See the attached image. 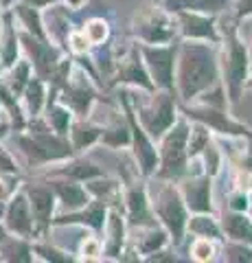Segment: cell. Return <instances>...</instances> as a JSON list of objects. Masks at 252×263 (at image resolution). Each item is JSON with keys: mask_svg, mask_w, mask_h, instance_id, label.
<instances>
[{"mask_svg": "<svg viewBox=\"0 0 252 263\" xmlns=\"http://www.w3.org/2000/svg\"><path fill=\"white\" fill-rule=\"evenodd\" d=\"M123 103H125V110H127V119H129V127H132L134 132V147H136V158L138 162H141V169H143V174L145 176H149L153 169H156V164H158V156H156V149L151 147V143L147 141V132H143L141 127H138V123H136V114L129 110V105H127V97H123Z\"/></svg>", "mask_w": 252, "mask_h": 263, "instance_id": "9c48e42d", "label": "cell"}, {"mask_svg": "<svg viewBox=\"0 0 252 263\" xmlns=\"http://www.w3.org/2000/svg\"><path fill=\"white\" fill-rule=\"evenodd\" d=\"M9 195H13V184H11V180L0 178V202L7 200Z\"/></svg>", "mask_w": 252, "mask_h": 263, "instance_id": "60d3db41", "label": "cell"}, {"mask_svg": "<svg viewBox=\"0 0 252 263\" xmlns=\"http://www.w3.org/2000/svg\"><path fill=\"white\" fill-rule=\"evenodd\" d=\"M0 103H3L5 108L9 110V117L13 119V125L22 127L24 121H22V112H20V108H18V101H15V95L9 90V86L3 84V81H0Z\"/></svg>", "mask_w": 252, "mask_h": 263, "instance_id": "f1b7e54d", "label": "cell"}, {"mask_svg": "<svg viewBox=\"0 0 252 263\" xmlns=\"http://www.w3.org/2000/svg\"><path fill=\"white\" fill-rule=\"evenodd\" d=\"M127 209H129V224H132V226H138V228L156 226V221L151 219V213H149V200H147L145 189H141V186L129 189V193H127Z\"/></svg>", "mask_w": 252, "mask_h": 263, "instance_id": "4fadbf2b", "label": "cell"}, {"mask_svg": "<svg viewBox=\"0 0 252 263\" xmlns=\"http://www.w3.org/2000/svg\"><path fill=\"white\" fill-rule=\"evenodd\" d=\"M24 99H27V108L31 114H37L44 105V86H42V79L40 77H31L27 88H24Z\"/></svg>", "mask_w": 252, "mask_h": 263, "instance_id": "484cf974", "label": "cell"}, {"mask_svg": "<svg viewBox=\"0 0 252 263\" xmlns=\"http://www.w3.org/2000/svg\"><path fill=\"white\" fill-rule=\"evenodd\" d=\"M230 0H167L173 11H222Z\"/></svg>", "mask_w": 252, "mask_h": 263, "instance_id": "ffe728a7", "label": "cell"}, {"mask_svg": "<svg viewBox=\"0 0 252 263\" xmlns=\"http://www.w3.org/2000/svg\"><path fill=\"white\" fill-rule=\"evenodd\" d=\"M250 206V200H248V195H243V193H235L230 197V211H246Z\"/></svg>", "mask_w": 252, "mask_h": 263, "instance_id": "8d00e7d4", "label": "cell"}, {"mask_svg": "<svg viewBox=\"0 0 252 263\" xmlns=\"http://www.w3.org/2000/svg\"><path fill=\"white\" fill-rule=\"evenodd\" d=\"M40 40V37H37ZM31 35H24L22 42L27 44V48L33 53V64L40 72V77H55L60 70V51L46 42H37Z\"/></svg>", "mask_w": 252, "mask_h": 263, "instance_id": "ba28073f", "label": "cell"}, {"mask_svg": "<svg viewBox=\"0 0 252 263\" xmlns=\"http://www.w3.org/2000/svg\"><path fill=\"white\" fill-rule=\"evenodd\" d=\"M108 243H105V252L110 254V257H119L121 252V246H123V221L117 213H112L110 215V221H108Z\"/></svg>", "mask_w": 252, "mask_h": 263, "instance_id": "603a6c76", "label": "cell"}, {"mask_svg": "<svg viewBox=\"0 0 252 263\" xmlns=\"http://www.w3.org/2000/svg\"><path fill=\"white\" fill-rule=\"evenodd\" d=\"M48 123H51V127L57 132L60 136H64L68 125H70V110L66 108V105L51 103L48 105Z\"/></svg>", "mask_w": 252, "mask_h": 263, "instance_id": "83f0119b", "label": "cell"}, {"mask_svg": "<svg viewBox=\"0 0 252 263\" xmlns=\"http://www.w3.org/2000/svg\"><path fill=\"white\" fill-rule=\"evenodd\" d=\"M136 33H141V37L149 44H162L171 40L173 29H171V22L162 13H151L147 20H143L136 27Z\"/></svg>", "mask_w": 252, "mask_h": 263, "instance_id": "5bb4252c", "label": "cell"}, {"mask_svg": "<svg viewBox=\"0 0 252 263\" xmlns=\"http://www.w3.org/2000/svg\"><path fill=\"white\" fill-rule=\"evenodd\" d=\"M0 3H3V5H5V7H9V5H11V3H15V0H0Z\"/></svg>", "mask_w": 252, "mask_h": 263, "instance_id": "bcb514c9", "label": "cell"}, {"mask_svg": "<svg viewBox=\"0 0 252 263\" xmlns=\"http://www.w3.org/2000/svg\"><path fill=\"white\" fill-rule=\"evenodd\" d=\"M182 200L186 202L193 213H210L213 204H210V180L208 176L191 178L182 184Z\"/></svg>", "mask_w": 252, "mask_h": 263, "instance_id": "8fae6325", "label": "cell"}, {"mask_svg": "<svg viewBox=\"0 0 252 263\" xmlns=\"http://www.w3.org/2000/svg\"><path fill=\"white\" fill-rule=\"evenodd\" d=\"M88 224L92 228H103L105 224V206L101 200L96 202H88L86 204V211L84 213H72V215H64V217H57L55 224Z\"/></svg>", "mask_w": 252, "mask_h": 263, "instance_id": "2e32d148", "label": "cell"}, {"mask_svg": "<svg viewBox=\"0 0 252 263\" xmlns=\"http://www.w3.org/2000/svg\"><path fill=\"white\" fill-rule=\"evenodd\" d=\"M189 125L186 123H173L167 129L160 152V178H182L186 174V158H189Z\"/></svg>", "mask_w": 252, "mask_h": 263, "instance_id": "3957f363", "label": "cell"}, {"mask_svg": "<svg viewBox=\"0 0 252 263\" xmlns=\"http://www.w3.org/2000/svg\"><path fill=\"white\" fill-rule=\"evenodd\" d=\"M119 79L121 81H129V84H136V86H143L147 90L153 88V81L149 79L147 70L143 68L141 60H138V51H132V53H129V57H125V60L121 62Z\"/></svg>", "mask_w": 252, "mask_h": 263, "instance_id": "e0dca14e", "label": "cell"}, {"mask_svg": "<svg viewBox=\"0 0 252 263\" xmlns=\"http://www.w3.org/2000/svg\"><path fill=\"white\" fill-rule=\"evenodd\" d=\"M55 0H24V5H31L35 9H44V7H51Z\"/></svg>", "mask_w": 252, "mask_h": 263, "instance_id": "7bdbcfd3", "label": "cell"}, {"mask_svg": "<svg viewBox=\"0 0 252 263\" xmlns=\"http://www.w3.org/2000/svg\"><path fill=\"white\" fill-rule=\"evenodd\" d=\"M66 3H68V5H72V7H79L81 3H84V0H66Z\"/></svg>", "mask_w": 252, "mask_h": 263, "instance_id": "f6af8a7d", "label": "cell"}, {"mask_svg": "<svg viewBox=\"0 0 252 263\" xmlns=\"http://www.w3.org/2000/svg\"><path fill=\"white\" fill-rule=\"evenodd\" d=\"M29 79H31V64L20 60V62L13 64V70H11V75H9L7 86H9V90H11L13 95H20V92H24V88H27Z\"/></svg>", "mask_w": 252, "mask_h": 263, "instance_id": "cb8c5ba5", "label": "cell"}, {"mask_svg": "<svg viewBox=\"0 0 252 263\" xmlns=\"http://www.w3.org/2000/svg\"><path fill=\"white\" fill-rule=\"evenodd\" d=\"M70 42H72V48H75L77 53H86L88 44H90L84 33H70Z\"/></svg>", "mask_w": 252, "mask_h": 263, "instance_id": "d590c367", "label": "cell"}, {"mask_svg": "<svg viewBox=\"0 0 252 263\" xmlns=\"http://www.w3.org/2000/svg\"><path fill=\"white\" fill-rule=\"evenodd\" d=\"M84 35L88 37V42L90 44H101L105 37H108V22H103L99 18H94L86 24L84 29Z\"/></svg>", "mask_w": 252, "mask_h": 263, "instance_id": "1f68e13d", "label": "cell"}, {"mask_svg": "<svg viewBox=\"0 0 252 263\" xmlns=\"http://www.w3.org/2000/svg\"><path fill=\"white\" fill-rule=\"evenodd\" d=\"M138 117H141L143 127L149 136L160 138L176 123V101L171 92L165 90V92L153 95L149 105L138 110Z\"/></svg>", "mask_w": 252, "mask_h": 263, "instance_id": "5b68a950", "label": "cell"}, {"mask_svg": "<svg viewBox=\"0 0 252 263\" xmlns=\"http://www.w3.org/2000/svg\"><path fill=\"white\" fill-rule=\"evenodd\" d=\"M248 46L237 37L232 29L226 35V48H224V81L228 86L230 103H237L241 99V90L248 79Z\"/></svg>", "mask_w": 252, "mask_h": 263, "instance_id": "7a4b0ae2", "label": "cell"}, {"mask_svg": "<svg viewBox=\"0 0 252 263\" xmlns=\"http://www.w3.org/2000/svg\"><path fill=\"white\" fill-rule=\"evenodd\" d=\"M210 143V134H208V127L204 123L195 121L193 129H189V143H186V149H189V156H198L200 152H204V147Z\"/></svg>", "mask_w": 252, "mask_h": 263, "instance_id": "d4e9b609", "label": "cell"}, {"mask_svg": "<svg viewBox=\"0 0 252 263\" xmlns=\"http://www.w3.org/2000/svg\"><path fill=\"white\" fill-rule=\"evenodd\" d=\"M64 176H72V178H79V180H88V178H96L101 176L103 171L99 167H94V164L86 162V160H79V162H72L68 164L66 169H62Z\"/></svg>", "mask_w": 252, "mask_h": 263, "instance_id": "f546056e", "label": "cell"}, {"mask_svg": "<svg viewBox=\"0 0 252 263\" xmlns=\"http://www.w3.org/2000/svg\"><path fill=\"white\" fill-rule=\"evenodd\" d=\"M0 60L3 66H13L18 60V35L13 27V13L7 11L3 15V33H0Z\"/></svg>", "mask_w": 252, "mask_h": 263, "instance_id": "9a60e30c", "label": "cell"}, {"mask_svg": "<svg viewBox=\"0 0 252 263\" xmlns=\"http://www.w3.org/2000/svg\"><path fill=\"white\" fill-rule=\"evenodd\" d=\"M81 252L86 254V257H96V254H101V246L96 239H84V248H81Z\"/></svg>", "mask_w": 252, "mask_h": 263, "instance_id": "f35d334b", "label": "cell"}, {"mask_svg": "<svg viewBox=\"0 0 252 263\" xmlns=\"http://www.w3.org/2000/svg\"><path fill=\"white\" fill-rule=\"evenodd\" d=\"M167 241V233L165 230H156V226H151V233L147 237H143L141 243H138V248H141L143 254H153L158 248H162Z\"/></svg>", "mask_w": 252, "mask_h": 263, "instance_id": "4dcf8cb0", "label": "cell"}, {"mask_svg": "<svg viewBox=\"0 0 252 263\" xmlns=\"http://www.w3.org/2000/svg\"><path fill=\"white\" fill-rule=\"evenodd\" d=\"M178 62V90L186 101L217 84V57L208 44H182Z\"/></svg>", "mask_w": 252, "mask_h": 263, "instance_id": "6da1fadb", "label": "cell"}, {"mask_svg": "<svg viewBox=\"0 0 252 263\" xmlns=\"http://www.w3.org/2000/svg\"><path fill=\"white\" fill-rule=\"evenodd\" d=\"M226 259H230V261H252V250L243 248V246H228V248H226Z\"/></svg>", "mask_w": 252, "mask_h": 263, "instance_id": "836d02e7", "label": "cell"}, {"mask_svg": "<svg viewBox=\"0 0 252 263\" xmlns=\"http://www.w3.org/2000/svg\"><path fill=\"white\" fill-rule=\"evenodd\" d=\"M224 230L228 233V237H230V239H235V241L252 243V219L243 217L239 211H232L230 215L224 217Z\"/></svg>", "mask_w": 252, "mask_h": 263, "instance_id": "d6986e66", "label": "cell"}, {"mask_svg": "<svg viewBox=\"0 0 252 263\" xmlns=\"http://www.w3.org/2000/svg\"><path fill=\"white\" fill-rule=\"evenodd\" d=\"M250 86H252V81H250Z\"/></svg>", "mask_w": 252, "mask_h": 263, "instance_id": "7dc6e473", "label": "cell"}, {"mask_svg": "<svg viewBox=\"0 0 252 263\" xmlns=\"http://www.w3.org/2000/svg\"><path fill=\"white\" fill-rule=\"evenodd\" d=\"M70 136H72V147H75V149H86V147H90L96 138L101 136V129L94 127V125H88V123H84V121H79V123L72 125Z\"/></svg>", "mask_w": 252, "mask_h": 263, "instance_id": "7402d4cb", "label": "cell"}, {"mask_svg": "<svg viewBox=\"0 0 252 263\" xmlns=\"http://www.w3.org/2000/svg\"><path fill=\"white\" fill-rule=\"evenodd\" d=\"M252 15V0H241L239 3V18H246Z\"/></svg>", "mask_w": 252, "mask_h": 263, "instance_id": "b9f144b4", "label": "cell"}, {"mask_svg": "<svg viewBox=\"0 0 252 263\" xmlns=\"http://www.w3.org/2000/svg\"><path fill=\"white\" fill-rule=\"evenodd\" d=\"M243 33H246V40H248V44L246 46H250L252 48V18L246 22V24H243V29H241Z\"/></svg>", "mask_w": 252, "mask_h": 263, "instance_id": "ee69618b", "label": "cell"}, {"mask_svg": "<svg viewBox=\"0 0 252 263\" xmlns=\"http://www.w3.org/2000/svg\"><path fill=\"white\" fill-rule=\"evenodd\" d=\"M191 254H193V259H198V261H208V259H213L215 248H213V243H210L208 239L198 237V239L193 241V246H191Z\"/></svg>", "mask_w": 252, "mask_h": 263, "instance_id": "d6a6232c", "label": "cell"}, {"mask_svg": "<svg viewBox=\"0 0 252 263\" xmlns=\"http://www.w3.org/2000/svg\"><path fill=\"white\" fill-rule=\"evenodd\" d=\"M189 230L195 237H204V239H222V230H219L217 221L208 217L206 213H198L189 221Z\"/></svg>", "mask_w": 252, "mask_h": 263, "instance_id": "44dd1931", "label": "cell"}, {"mask_svg": "<svg viewBox=\"0 0 252 263\" xmlns=\"http://www.w3.org/2000/svg\"><path fill=\"white\" fill-rule=\"evenodd\" d=\"M250 202H252V200H250Z\"/></svg>", "mask_w": 252, "mask_h": 263, "instance_id": "c3c4849f", "label": "cell"}, {"mask_svg": "<svg viewBox=\"0 0 252 263\" xmlns=\"http://www.w3.org/2000/svg\"><path fill=\"white\" fill-rule=\"evenodd\" d=\"M53 186H55V191H57L62 204L68 211H81V209H86V204H88L86 189H81L75 182H55Z\"/></svg>", "mask_w": 252, "mask_h": 263, "instance_id": "ac0fdd59", "label": "cell"}, {"mask_svg": "<svg viewBox=\"0 0 252 263\" xmlns=\"http://www.w3.org/2000/svg\"><path fill=\"white\" fill-rule=\"evenodd\" d=\"M143 55L147 62L153 84L162 90H173V68H176V46H143Z\"/></svg>", "mask_w": 252, "mask_h": 263, "instance_id": "8992f818", "label": "cell"}, {"mask_svg": "<svg viewBox=\"0 0 252 263\" xmlns=\"http://www.w3.org/2000/svg\"><path fill=\"white\" fill-rule=\"evenodd\" d=\"M15 13L20 15V20L24 22V27L29 29V33H33L35 37L44 40L42 20H40V13H37L35 7H31V5H18V7H15Z\"/></svg>", "mask_w": 252, "mask_h": 263, "instance_id": "4316f807", "label": "cell"}, {"mask_svg": "<svg viewBox=\"0 0 252 263\" xmlns=\"http://www.w3.org/2000/svg\"><path fill=\"white\" fill-rule=\"evenodd\" d=\"M0 169L7 171V174H15V164H13V160L9 158V154H7L3 147H0Z\"/></svg>", "mask_w": 252, "mask_h": 263, "instance_id": "ab89813d", "label": "cell"}, {"mask_svg": "<svg viewBox=\"0 0 252 263\" xmlns=\"http://www.w3.org/2000/svg\"><path fill=\"white\" fill-rule=\"evenodd\" d=\"M204 158H206V171L210 176H215L219 171V156L215 147H210V143L204 147Z\"/></svg>", "mask_w": 252, "mask_h": 263, "instance_id": "e575fe53", "label": "cell"}, {"mask_svg": "<svg viewBox=\"0 0 252 263\" xmlns=\"http://www.w3.org/2000/svg\"><path fill=\"white\" fill-rule=\"evenodd\" d=\"M182 33L191 40H210L219 42V35L215 31V20L208 15H202L198 11H178Z\"/></svg>", "mask_w": 252, "mask_h": 263, "instance_id": "30bf717a", "label": "cell"}, {"mask_svg": "<svg viewBox=\"0 0 252 263\" xmlns=\"http://www.w3.org/2000/svg\"><path fill=\"white\" fill-rule=\"evenodd\" d=\"M29 204H31V213H33L35 228L44 230L51 226V217L55 209V197L51 193V189H46V186L29 189Z\"/></svg>", "mask_w": 252, "mask_h": 263, "instance_id": "7c38bea8", "label": "cell"}, {"mask_svg": "<svg viewBox=\"0 0 252 263\" xmlns=\"http://www.w3.org/2000/svg\"><path fill=\"white\" fill-rule=\"evenodd\" d=\"M35 250L42 254L44 259H53V261H70V257H60V254H64V252H57V250H53V248H46V246H35Z\"/></svg>", "mask_w": 252, "mask_h": 263, "instance_id": "74e56055", "label": "cell"}, {"mask_svg": "<svg viewBox=\"0 0 252 263\" xmlns=\"http://www.w3.org/2000/svg\"><path fill=\"white\" fill-rule=\"evenodd\" d=\"M5 224L18 237H31L35 233V221H33V213H31L29 197L22 191L11 195L9 206L5 209Z\"/></svg>", "mask_w": 252, "mask_h": 263, "instance_id": "52a82bcc", "label": "cell"}, {"mask_svg": "<svg viewBox=\"0 0 252 263\" xmlns=\"http://www.w3.org/2000/svg\"><path fill=\"white\" fill-rule=\"evenodd\" d=\"M151 204H153L156 215L165 221L167 230L173 235L171 239L176 243H180L184 235V226H186V209H184L182 195L173 186H162Z\"/></svg>", "mask_w": 252, "mask_h": 263, "instance_id": "277c9868", "label": "cell"}]
</instances>
